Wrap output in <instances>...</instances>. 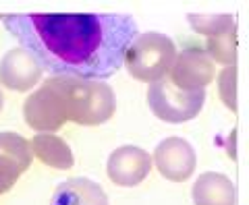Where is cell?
Returning <instances> with one entry per match:
<instances>
[{"label": "cell", "mask_w": 249, "mask_h": 205, "mask_svg": "<svg viewBox=\"0 0 249 205\" xmlns=\"http://www.w3.org/2000/svg\"><path fill=\"white\" fill-rule=\"evenodd\" d=\"M4 27L54 77L108 79L124 62L137 23L123 13H19Z\"/></svg>", "instance_id": "1"}, {"label": "cell", "mask_w": 249, "mask_h": 205, "mask_svg": "<svg viewBox=\"0 0 249 205\" xmlns=\"http://www.w3.org/2000/svg\"><path fill=\"white\" fill-rule=\"evenodd\" d=\"M48 81L60 93L67 120L93 127L114 114V93L106 83L79 77H50Z\"/></svg>", "instance_id": "2"}, {"label": "cell", "mask_w": 249, "mask_h": 205, "mask_svg": "<svg viewBox=\"0 0 249 205\" xmlns=\"http://www.w3.org/2000/svg\"><path fill=\"white\" fill-rule=\"evenodd\" d=\"M175 56L177 48L173 39L158 31H147L131 42L123 65H127L129 75L137 81L154 83L170 70Z\"/></svg>", "instance_id": "3"}, {"label": "cell", "mask_w": 249, "mask_h": 205, "mask_svg": "<svg viewBox=\"0 0 249 205\" xmlns=\"http://www.w3.org/2000/svg\"><path fill=\"white\" fill-rule=\"evenodd\" d=\"M206 89L185 91L170 83V79L164 75L158 81L150 83L147 89V104L152 112L164 122L178 124L196 118L204 108Z\"/></svg>", "instance_id": "4"}, {"label": "cell", "mask_w": 249, "mask_h": 205, "mask_svg": "<svg viewBox=\"0 0 249 205\" xmlns=\"http://www.w3.org/2000/svg\"><path fill=\"white\" fill-rule=\"evenodd\" d=\"M23 114H25V122L31 129L44 131V133L58 131L67 122V112H65L62 98L56 91V87L50 85L48 79L42 83L40 89H36L25 100Z\"/></svg>", "instance_id": "5"}, {"label": "cell", "mask_w": 249, "mask_h": 205, "mask_svg": "<svg viewBox=\"0 0 249 205\" xmlns=\"http://www.w3.org/2000/svg\"><path fill=\"white\" fill-rule=\"evenodd\" d=\"M214 62L201 48H187L175 56L173 67L168 70L170 83L185 91H197L214 79Z\"/></svg>", "instance_id": "6"}, {"label": "cell", "mask_w": 249, "mask_h": 205, "mask_svg": "<svg viewBox=\"0 0 249 205\" xmlns=\"http://www.w3.org/2000/svg\"><path fill=\"white\" fill-rule=\"evenodd\" d=\"M154 162L164 178L183 183L196 170V152L183 137H168L156 147Z\"/></svg>", "instance_id": "7"}, {"label": "cell", "mask_w": 249, "mask_h": 205, "mask_svg": "<svg viewBox=\"0 0 249 205\" xmlns=\"http://www.w3.org/2000/svg\"><path fill=\"white\" fill-rule=\"evenodd\" d=\"M152 168V155L142 147L135 145H123L114 149L108 157V176L114 185L121 187H135L145 176L150 174Z\"/></svg>", "instance_id": "8"}, {"label": "cell", "mask_w": 249, "mask_h": 205, "mask_svg": "<svg viewBox=\"0 0 249 205\" xmlns=\"http://www.w3.org/2000/svg\"><path fill=\"white\" fill-rule=\"evenodd\" d=\"M42 79V67L27 50L13 48L0 60V83L13 91H27Z\"/></svg>", "instance_id": "9"}, {"label": "cell", "mask_w": 249, "mask_h": 205, "mask_svg": "<svg viewBox=\"0 0 249 205\" xmlns=\"http://www.w3.org/2000/svg\"><path fill=\"white\" fill-rule=\"evenodd\" d=\"M196 205H237L232 180L218 172H204L191 188Z\"/></svg>", "instance_id": "10"}, {"label": "cell", "mask_w": 249, "mask_h": 205, "mask_svg": "<svg viewBox=\"0 0 249 205\" xmlns=\"http://www.w3.org/2000/svg\"><path fill=\"white\" fill-rule=\"evenodd\" d=\"M50 205H108V197L93 180L71 178L58 185Z\"/></svg>", "instance_id": "11"}, {"label": "cell", "mask_w": 249, "mask_h": 205, "mask_svg": "<svg viewBox=\"0 0 249 205\" xmlns=\"http://www.w3.org/2000/svg\"><path fill=\"white\" fill-rule=\"evenodd\" d=\"M29 149L37 160L50 168H58V170H67L75 164L73 152L65 141L56 135H50V133H42V135H36L31 139Z\"/></svg>", "instance_id": "12"}, {"label": "cell", "mask_w": 249, "mask_h": 205, "mask_svg": "<svg viewBox=\"0 0 249 205\" xmlns=\"http://www.w3.org/2000/svg\"><path fill=\"white\" fill-rule=\"evenodd\" d=\"M0 162L17 168L23 174L31 164V149L25 137L17 135V133H9V131L0 133Z\"/></svg>", "instance_id": "13"}, {"label": "cell", "mask_w": 249, "mask_h": 205, "mask_svg": "<svg viewBox=\"0 0 249 205\" xmlns=\"http://www.w3.org/2000/svg\"><path fill=\"white\" fill-rule=\"evenodd\" d=\"M206 54L212 60L222 62V65H227V67L235 65V58H237V27L224 31V34H220V35L208 37Z\"/></svg>", "instance_id": "14"}, {"label": "cell", "mask_w": 249, "mask_h": 205, "mask_svg": "<svg viewBox=\"0 0 249 205\" xmlns=\"http://www.w3.org/2000/svg\"><path fill=\"white\" fill-rule=\"evenodd\" d=\"M187 19H189L193 31H197L201 35H208V37L220 35L224 31L237 27L232 15H189Z\"/></svg>", "instance_id": "15"}, {"label": "cell", "mask_w": 249, "mask_h": 205, "mask_svg": "<svg viewBox=\"0 0 249 205\" xmlns=\"http://www.w3.org/2000/svg\"><path fill=\"white\" fill-rule=\"evenodd\" d=\"M235 77H237V68L235 65L227 67L220 75V96L231 110H237V100H235Z\"/></svg>", "instance_id": "16"}, {"label": "cell", "mask_w": 249, "mask_h": 205, "mask_svg": "<svg viewBox=\"0 0 249 205\" xmlns=\"http://www.w3.org/2000/svg\"><path fill=\"white\" fill-rule=\"evenodd\" d=\"M21 176V172L17 168L9 166V164L0 162V195H4L9 188L17 183V178Z\"/></svg>", "instance_id": "17"}, {"label": "cell", "mask_w": 249, "mask_h": 205, "mask_svg": "<svg viewBox=\"0 0 249 205\" xmlns=\"http://www.w3.org/2000/svg\"><path fill=\"white\" fill-rule=\"evenodd\" d=\"M2 104H4V98H2V91H0V110H2Z\"/></svg>", "instance_id": "18"}]
</instances>
